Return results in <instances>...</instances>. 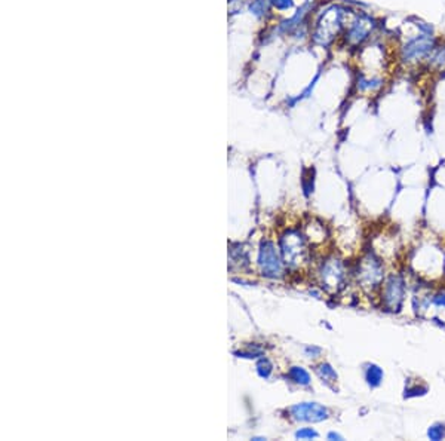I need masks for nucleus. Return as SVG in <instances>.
Masks as SVG:
<instances>
[{"label": "nucleus", "mask_w": 445, "mask_h": 441, "mask_svg": "<svg viewBox=\"0 0 445 441\" xmlns=\"http://www.w3.org/2000/svg\"><path fill=\"white\" fill-rule=\"evenodd\" d=\"M346 267L343 264V261L339 259H328L325 260L321 266L319 270V278H321V284L325 290L331 291V293H337L344 287L346 283Z\"/></svg>", "instance_id": "39448f33"}, {"label": "nucleus", "mask_w": 445, "mask_h": 441, "mask_svg": "<svg viewBox=\"0 0 445 441\" xmlns=\"http://www.w3.org/2000/svg\"><path fill=\"white\" fill-rule=\"evenodd\" d=\"M259 264L263 275L267 278H279L284 273V257L276 245L270 241L263 242L259 254Z\"/></svg>", "instance_id": "20e7f679"}, {"label": "nucleus", "mask_w": 445, "mask_h": 441, "mask_svg": "<svg viewBox=\"0 0 445 441\" xmlns=\"http://www.w3.org/2000/svg\"><path fill=\"white\" fill-rule=\"evenodd\" d=\"M317 374H319V377H321L324 382H327V383H331V382H336V380H337V373H336V370H334V368H333L328 363L321 364V365L317 367Z\"/></svg>", "instance_id": "f8f14e48"}, {"label": "nucleus", "mask_w": 445, "mask_h": 441, "mask_svg": "<svg viewBox=\"0 0 445 441\" xmlns=\"http://www.w3.org/2000/svg\"><path fill=\"white\" fill-rule=\"evenodd\" d=\"M356 278H358L359 286L368 290V291H372V290L378 288L383 284V278H385L383 263L374 254L364 256L361 259V261L358 263Z\"/></svg>", "instance_id": "f03ea898"}, {"label": "nucleus", "mask_w": 445, "mask_h": 441, "mask_svg": "<svg viewBox=\"0 0 445 441\" xmlns=\"http://www.w3.org/2000/svg\"><path fill=\"white\" fill-rule=\"evenodd\" d=\"M270 2L276 9H289L294 5L292 0H270Z\"/></svg>", "instance_id": "dca6fc26"}, {"label": "nucleus", "mask_w": 445, "mask_h": 441, "mask_svg": "<svg viewBox=\"0 0 445 441\" xmlns=\"http://www.w3.org/2000/svg\"><path fill=\"white\" fill-rule=\"evenodd\" d=\"M372 28H374V24L369 17H359L350 24L346 33V39L350 45H355V46L362 45L371 36Z\"/></svg>", "instance_id": "6e6552de"}, {"label": "nucleus", "mask_w": 445, "mask_h": 441, "mask_svg": "<svg viewBox=\"0 0 445 441\" xmlns=\"http://www.w3.org/2000/svg\"><path fill=\"white\" fill-rule=\"evenodd\" d=\"M426 392V388H408L405 390L407 397H416V395H423Z\"/></svg>", "instance_id": "f3484780"}, {"label": "nucleus", "mask_w": 445, "mask_h": 441, "mask_svg": "<svg viewBox=\"0 0 445 441\" xmlns=\"http://www.w3.org/2000/svg\"><path fill=\"white\" fill-rule=\"evenodd\" d=\"M328 440H343V437H341L340 434H337V432H330L328 434Z\"/></svg>", "instance_id": "aec40b11"}, {"label": "nucleus", "mask_w": 445, "mask_h": 441, "mask_svg": "<svg viewBox=\"0 0 445 441\" xmlns=\"http://www.w3.org/2000/svg\"><path fill=\"white\" fill-rule=\"evenodd\" d=\"M383 370L375 365V364H369L365 370V379H367V383L371 387V388H377L382 385L383 382Z\"/></svg>", "instance_id": "9d476101"}, {"label": "nucleus", "mask_w": 445, "mask_h": 441, "mask_svg": "<svg viewBox=\"0 0 445 441\" xmlns=\"http://www.w3.org/2000/svg\"><path fill=\"white\" fill-rule=\"evenodd\" d=\"M281 253L285 264L289 267H298L307 254L306 241L297 231H288L281 238Z\"/></svg>", "instance_id": "7ed1b4c3"}, {"label": "nucleus", "mask_w": 445, "mask_h": 441, "mask_svg": "<svg viewBox=\"0 0 445 441\" xmlns=\"http://www.w3.org/2000/svg\"><path fill=\"white\" fill-rule=\"evenodd\" d=\"M433 303L439 308H445V293H439L433 297Z\"/></svg>", "instance_id": "a211bd4d"}, {"label": "nucleus", "mask_w": 445, "mask_h": 441, "mask_svg": "<svg viewBox=\"0 0 445 441\" xmlns=\"http://www.w3.org/2000/svg\"><path fill=\"white\" fill-rule=\"evenodd\" d=\"M436 46L438 40L433 34H414L408 37L407 42L401 46V61L405 64H419L421 61H427Z\"/></svg>", "instance_id": "f257e3e1"}, {"label": "nucleus", "mask_w": 445, "mask_h": 441, "mask_svg": "<svg viewBox=\"0 0 445 441\" xmlns=\"http://www.w3.org/2000/svg\"><path fill=\"white\" fill-rule=\"evenodd\" d=\"M257 370H259V374L262 377H269L270 373H272V364H270V361L267 358H263L257 364Z\"/></svg>", "instance_id": "4468645a"}, {"label": "nucleus", "mask_w": 445, "mask_h": 441, "mask_svg": "<svg viewBox=\"0 0 445 441\" xmlns=\"http://www.w3.org/2000/svg\"><path fill=\"white\" fill-rule=\"evenodd\" d=\"M383 83H385V80L382 78H377V76H372V78L359 76L356 86H358L359 92H375L383 86Z\"/></svg>", "instance_id": "1a4fd4ad"}, {"label": "nucleus", "mask_w": 445, "mask_h": 441, "mask_svg": "<svg viewBox=\"0 0 445 441\" xmlns=\"http://www.w3.org/2000/svg\"><path fill=\"white\" fill-rule=\"evenodd\" d=\"M427 437L433 441L442 440L445 437V425L442 423H435L427 429Z\"/></svg>", "instance_id": "ddd939ff"}, {"label": "nucleus", "mask_w": 445, "mask_h": 441, "mask_svg": "<svg viewBox=\"0 0 445 441\" xmlns=\"http://www.w3.org/2000/svg\"><path fill=\"white\" fill-rule=\"evenodd\" d=\"M321 352H322V349H321V348H316V346H309V348H306V354H307L309 357H317V355H321Z\"/></svg>", "instance_id": "6ab92c4d"}, {"label": "nucleus", "mask_w": 445, "mask_h": 441, "mask_svg": "<svg viewBox=\"0 0 445 441\" xmlns=\"http://www.w3.org/2000/svg\"><path fill=\"white\" fill-rule=\"evenodd\" d=\"M288 376L291 380H294V382L298 383V385L306 387V385L310 383V374H309L304 368H301V367H291V368H289Z\"/></svg>", "instance_id": "9b49d317"}, {"label": "nucleus", "mask_w": 445, "mask_h": 441, "mask_svg": "<svg viewBox=\"0 0 445 441\" xmlns=\"http://www.w3.org/2000/svg\"><path fill=\"white\" fill-rule=\"evenodd\" d=\"M289 415L298 422H322L328 419L330 412L317 403H301L289 409Z\"/></svg>", "instance_id": "0eeeda50"}, {"label": "nucleus", "mask_w": 445, "mask_h": 441, "mask_svg": "<svg viewBox=\"0 0 445 441\" xmlns=\"http://www.w3.org/2000/svg\"><path fill=\"white\" fill-rule=\"evenodd\" d=\"M405 296V283L399 275H391L382 288V302L386 309L398 312L402 306Z\"/></svg>", "instance_id": "423d86ee"}, {"label": "nucleus", "mask_w": 445, "mask_h": 441, "mask_svg": "<svg viewBox=\"0 0 445 441\" xmlns=\"http://www.w3.org/2000/svg\"><path fill=\"white\" fill-rule=\"evenodd\" d=\"M295 437L300 438V440H312V438L317 437V432L313 431L312 428H303V429L295 432Z\"/></svg>", "instance_id": "2eb2a0df"}]
</instances>
